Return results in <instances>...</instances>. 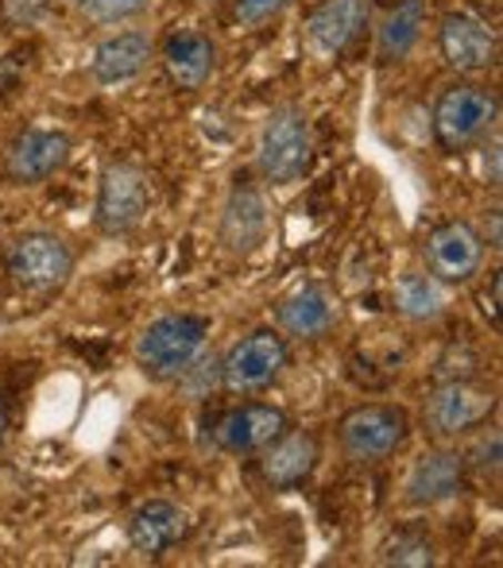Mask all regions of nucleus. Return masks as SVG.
<instances>
[{
  "label": "nucleus",
  "mask_w": 503,
  "mask_h": 568,
  "mask_svg": "<svg viewBox=\"0 0 503 568\" xmlns=\"http://www.w3.org/2000/svg\"><path fill=\"white\" fill-rule=\"evenodd\" d=\"M314 159V132H310V116L299 101H279L260 128V143H255V166H260L263 182L271 186H291L310 171Z\"/></svg>",
  "instance_id": "1"
},
{
  "label": "nucleus",
  "mask_w": 503,
  "mask_h": 568,
  "mask_svg": "<svg viewBox=\"0 0 503 568\" xmlns=\"http://www.w3.org/2000/svg\"><path fill=\"white\" fill-rule=\"evenodd\" d=\"M210 337V322L198 314H163L148 325V329L135 337V367H140L148 379L171 383L182 379L190 364H198Z\"/></svg>",
  "instance_id": "2"
},
{
  "label": "nucleus",
  "mask_w": 503,
  "mask_h": 568,
  "mask_svg": "<svg viewBox=\"0 0 503 568\" xmlns=\"http://www.w3.org/2000/svg\"><path fill=\"white\" fill-rule=\"evenodd\" d=\"M500 98L481 82H453L437 93L430 128L442 151H469L496 132Z\"/></svg>",
  "instance_id": "3"
},
{
  "label": "nucleus",
  "mask_w": 503,
  "mask_h": 568,
  "mask_svg": "<svg viewBox=\"0 0 503 568\" xmlns=\"http://www.w3.org/2000/svg\"><path fill=\"white\" fill-rule=\"evenodd\" d=\"M411 437V414L395 403H361L338 422L341 453L353 464L391 460Z\"/></svg>",
  "instance_id": "4"
},
{
  "label": "nucleus",
  "mask_w": 503,
  "mask_h": 568,
  "mask_svg": "<svg viewBox=\"0 0 503 568\" xmlns=\"http://www.w3.org/2000/svg\"><path fill=\"white\" fill-rule=\"evenodd\" d=\"M4 271L23 294H54L74 275V252L54 232H23L4 255Z\"/></svg>",
  "instance_id": "5"
},
{
  "label": "nucleus",
  "mask_w": 503,
  "mask_h": 568,
  "mask_svg": "<svg viewBox=\"0 0 503 568\" xmlns=\"http://www.w3.org/2000/svg\"><path fill=\"white\" fill-rule=\"evenodd\" d=\"M291 348L286 337L275 329H255L249 337H241L221 359V387L233 390V395H255V390L271 387V383L283 375Z\"/></svg>",
  "instance_id": "6"
},
{
  "label": "nucleus",
  "mask_w": 503,
  "mask_h": 568,
  "mask_svg": "<svg viewBox=\"0 0 503 568\" xmlns=\"http://www.w3.org/2000/svg\"><path fill=\"white\" fill-rule=\"evenodd\" d=\"M151 205V182L135 163H113L101 171L98 182V205H93V221H98L101 236H128L140 229Z\"/></svg>",
  "instance_id": "7"
},
{
  "label": "nucleus",
  "mask_w": 503,
  "mask_h": 568,
  "mask_svg": "<svg viewBox=\"0 0 503 568\" xmlns=\"http://www.w3.org/2000/svg\"><path fill=\"white\" fill-rule=\"evenodd\" d=\"M492 414H496V390L481 387L476 379H437L426 398V426L442 442L473 434Z\"/></svg>",
  "instance_id": "8"
},
{
  "label": "nucleus",
  "mask_w": 503,
  "mask_h": 568,
  "mask_svg": "<svg viewBox=\"0 0 503 568\" xmlns=\"http://www.w3.org/2000/svg\"><path fill=\"white\" fill-rule=\"evenodd\" d=\"M437 54L453 74H484L500 54L496 28L473 12H445L437 20Z\"/></svg>",
  "instance_id": "9"
},
{
  "label": "nucleus",
  "mask_w": 503,
  "mask_h": 568,
  "mask_svg": "<svg viewBox=\"0 0 503 568\" xmlns=\"http://www.w3.org/2000/svg\"><path fill=\"white\" fill-rule=\"evenodd\" d=\"M369 20H372V0H322L306 16L302 43H306L310 59L338 62L364 36Z\"/></svg>",
  "instance_id": "10"
},
{
  "label": "nucleus",
  "mask_w": 503,
  "mask_h": 568,
  "mask_svg": "<svg viewBox=\"0 0 503 568\" xmlns=\"http://www.w3.org/2000/svg\"><path fill=\"white\" fill-rule=\"evenodd\" d=\"M70 148L62 128H23L4 148V179L12 186H39L70 163Z\"/></svg>",
  "instance_id": "11"
},
{
  "label": "nucleus",
  "mask_w": 503,
  "mask_h": 568,
  "mask_svg": "<svg viewBox=\"0 0 503 568\" xmlns=\"http://www.w3.org/2000/svg\"><path fill=\"white\" fill-rule=\"evenodd\" d=\"M484 267V236L469 221H445L426 236V271L445 286L473 283Z\"/></svg>",
  "instance_id": "12"
},
{
  "label": "nucleus",
  "mask_w": 503,
  "mask_h": 568,
  "mask_svg": "<svg viewBox=\"0 0 503 568\" xmlns=\"http://www.w3.org/2000/svg\"><path fill=\"white\" fill-rule=\"evenodd\" d=\"M159 67H163V78L171 90L198 93V90H205V82H210L213 70H218V43H213V36H205V31L179 28L159 47Z\"/></svg>",
  "instance_id": "13"
},
{
  "label": "nucleus",
  "mask_w": 503,
  "mask_h": 568,
  "mask_svg": "<svg viewBox=\"0 0 503 568\" xmlns=\"http://www.w3.org/2000/svg\"><path fill=\"white\" fill-rule=\"evenodd\" d=\"M318 460H322V442L310 429H291L286 426L275 442H268L260 449V476L275 491H294L314 476Z\"/></svg>",
  "instance_id": "14"
},
{
  "label": "nucleus",
  "mask_w": 503,
  "mask_h": 568,
  "mask_svg": "<svg viewBox=\"0 0 503 568\" xmlns=\"http://www.w3.org/2000/svg\"><path fill=\"white\" fill-rule=\"evenodd\" d=\"M268 229L271 213L268 202H263V190L244 174H237L233 190L225 197V210H221V244L233 255H252L268 240Z\"/></svg>",
  "instance_id": "15"
},
{
  "label": "nucleus",
  "mask_w": 503,
  "mask_h": 568,
  "mask_svg": "<svg viewBox=\"0 0 503 568\" xmlns=\"http://www.w3.org/2000/svg\"><path fill=\"white\" fill-rule=\"evenodd\" d=\"M465 460L453 449H434L422 453L411 464L403 479V503L406 507H437V503H450L465 491Z\"/></svg>",
  "instance_id": "16"
},
{
  "label": "nucleus",
  "mask_w": 503,
  "mask_h": 568,
  "mask_svg": "<svg viewBox=\"0 0 503 568\" xmlns=\"http://www.w3.org/2000/svg\"><path fill=\"white\" fill-rule=\"evenodd\" d=\"M286 429V414L271 403H241L233 410L221 414L218 429H213V445L229 456H249L260 453L268 442H275Z\"/></svg>",
  "instance_id": "17"
},
{
  "label": "nucleus",
  "mask_w": 503,
  "mask_h": 568,
  "mask_svg": "<svg viewBox=\"0 0 503 568\" xmlns=\"http://www.w3.org/2000/svg\"><path fill=\"white\" fill-rule=\"evenodd\" d=\"M155 59V43L148 31H113L105 36L90 54V78L98 85H124L148 70V62Z\"/></svg>",
  "instance_id": "18"
},
{
  "label": "nucleus",
  "mask_w": 503,
  "mask_h": 568,
  "mask_svg": "<svg viewBox=\"0 0 503 568\" xmlns=\"http://www.w3.org/2000/svg\"><path fill=\"white\" fill-rule=\"evenodd\" d=\"M187 510L171 499H148L128 515V546L143 557H163L187 538Z\"/></svg>",
  "instance_id": "19"
},
{
  "label": "nucleus",
  "mask_w": 503,
  "mask_h": 568,
  "mask_svg": "<svg viewBox=\"0 0 503 568\" xmlns=\"http://www.w3.org/2000/svg\"><path fill=\"white\" fill-rule=\"evenodd\" d=\"M275 322L294 341H322L338 325V302H333V294L325 286L302 283L299 291H291L279 302Z\"/></svg>",
  "instance_id": "20"
},
{
  "label": "nucleus",
  "mask_w": 503,
  "mask_h": 568,
  "mask_svg": "<svg viewBox=\"0 0 503 568\" xmlns=\"http://www.w3.org/2000/svg\"><path fill=\"white\" fill-rule=\"evenodd\" d=\"M426 28V0H399L376 28V62L380 67H395L414 51Z\"/></svg>",
  "instance_id": "21"
},
{
  "label": "nucleus",
  "mask_w": 503,
  "mask_h": 568,
  "mask_svg": "<svg viewBox=\"0 0 503 568\" xmlns=\"http://www.w3.org/2000/svg\"><path fill=\"white\" fill-rule=\"evenodd\" d=\"M391 302H395V314L406 322H437L445 314V283H437L430 271H406V275H399Z\"/></svg>",
  "instance_id": "22"
},
{
  "label": "nucleus",
  "mask_w": 503,
  "mask_h": 568,
  "mask_svg": "<svg viewBox=\"0 0 503 568\" xmlns=\"http://www.w3.org/2000/svg\"><path fill=\"white\" fill-rule=\"evenodd\" d=\"M437 561L434 546L426 534L419 530H399L388 546L380 549V565H399V568H430Z\"/></svg>",
  "instance_id": "23"
},
{
  "label": "nucleus",
  "mask_w": 503,
  "mask_h": 568,
  "mask_svg": "<svg viewBox=\"0 0 503 568\" xmlns=\"http://www.w3.org/2000/svg\"><path fill=\"white\" fill-rule=\"evenodd\" d=\"M78 4H82L90 23H98V28H117V23H128L148 12L151 0H78Z\"/></svg>",
  "instance_id": "24"
},
{
  "label": "nucleus",
  "mask_w": 503,
  "mask_h": 568,
  "mask_svg": "<svg viewBox=\"0 0 503 568\" xmlns=\"http://www.w3.org/2000/svg\"><path fill=\"white\" fill-rule=\"evenodd\" d=\"M476 429H481V426H476ZM500 445H503L500 429L484 422V429L473 437V445L461 453V460H465V468H473V471H500Z\"/></svg>",
  "instance_id": "25"
},
{
  "label": "nucleus",
  "mask_w": 503,
  "mask_h": 568,
  "mask_svg": "<svg viewBox=\"0 0 503 568\" xmlns=\"http://www.w3.org/2000/svg\"><path fill=\"white\" fill-rule=\"evenodd\" d=\"M291 0H233V23L244 31H260L263 23L275 20Z\"/></svg>",
  "instance_id": "26"
},
{
  "label": "nucleus",
  "mask_w": 503,
  "mask_h": 568,
  "mask_svg": "<svg viewBox=\"0 0 503 568\" xmlns=\"http://www.w3.org/2000/svg\"><path fill=\"white\" fill-rule=\"evenodd\" d=\"M476 367H481V356H476L469 344H453L442 359H437V379H473Z\"/></svg>",
  "instance_id": "27"
},
{
  "label": "nucleus",
  "mask_w": 503,
  "mask_h": 568,
  "mask_svg": "<svg viewBox=\"0 0 503 568\" xmlns=\"http://www.w3.org/2000/svg\"><path fill=\"white\" fill-rule=\"evenodd\" d=\"M51 12V0H0V16L8 28H36Z\"/></svg>",
  "instance_id": "28"
},
{
  "label": "nucleus",
  "mask_w": 503,
  "mask_h": 568,
  "mask_svg": "<svg viewBox=\"0 0 503 568\" xmlns=\"http://www.w3.org/2000/svg\"><path fill=\"white\" fill-rule=\"evenodd\" d=\"M500 286H503L500 271H492V283H489V291L481 294V314L492 322V329H496V325H500Z\"/></svg>",
  "instance_id": "29"
},
{
  "label": "nucleus",
  "mask_w": 503,
  "mask_h": 568,
  "mask_svg": "<svg viewBox=\"0 0 503 568\" xmlns=\"http://www.w3.org/2000/svg\"><path fill=\"white\" fill-rule=\"evenodd\" d=\"M484 174H489V186H500V143L492 140V148H484Z\"/></svg>",
  "instance_id": "30"
},
{
  "label": "nucleus",
  "mask_w": 503,
  "mask_h": 568,
  "mask_svg": "<svg viewBox=\"0 0 503 568\" xmlns=\"http://www.w3.org/2000/svg\"><path fill=\"white\" fill-rule=\"evenodd\" d=\"M4 429H8V414H4V398H0V442H4Z\"/></svg>",
  "instance_id": "31"
},
{
  "label": "nucleus",
  "mask_w": 503,
  "mask_h": 568,
  "mask_svg": "<svg viewBox=\"0 0 503 568\" xmlns=\"http://www.w3.org/2000/svg\"><path fill=\"white\" fill-rule=\"evenodd\" d=\"M202 4H213V0H202Z\"/></svg>",
  "instance_id": "32"
}]
</instances>
